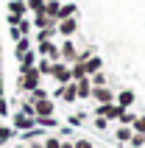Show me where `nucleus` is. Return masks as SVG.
<instances>
[{
  "mask_svg": "<svg viewBox=\"0 0 145 148\" xmlns=\"http://www.w3.org/2000/svg\"><path fill=\"white\" fill-rule=\"evenodd\" d=\"M39 67H31V70H25L23 73V78L17 81V87L20 90H25V92H34V90H39Z\"/></svg>",
  "mask_w": 145,
  "mask_h": 148,
  "instance_id": "f257e3e1",
  "label": "nucleus"
},
{
  "mask_svg": "<svg viewBox=\"0 0 145 148\" xmlns=\"http://www.w3.org/2000/svg\"><path fill=\"white\" fill-rule=\"evenodd\" d=\"M50 78L59 84V87H64V84L72 81V73H70V67L62 64V62H53V67H50Z\"/></svg>",
  "mask_w": 145,
  "mask_h": 148,
  "instance_id": "f03ea898",
  "label": "nucleus"
},
{
  "mask_svg": "<svg viewBox=\"0 0 145 148\" xmlns=\"http://www.w3.org/2000/svg\"><path fill=\"white\" fill-rule=\"evenodd\" d=\"M53 98H62L64 103H75V101H78V87H75V81L64 84V87H56V90H53Z\"/></svg>",
  "mask_w": 145,
  "mask_h": 148,
  "instance_id": "7ed1b4c3",
  "label": "nucleus"
},
{
  "mask_svg": "<svg viewBox=\"0 0 145 148\" xmlns=\"http://www.w3.org/2000/svg\"><path fill=\"white\" fill-rule=\"evenodd\" d=\"M34 126H36V117H31V115L17 112V115L11 117V129H14V132H28V129H34Z\"/></svg>",
  "mask_w": 145,
  "mask_h": 148,
  "instance_id": "20e7f679",
  "label": "nucleus"
},
{
  "mask_svg": "<svg viewBox=\"0 0 145 148\" xmlns=\"http://www.w3.org/2000/svg\"><path fill=\"white\" fill-rule=\"evenodd\" d=\"M34 115L36 117H53L56 115V101H50V98L36 101V103H34Z\"/></svg>",
  "mask_w": 145,
  "mask_h": 148,
  "instance_id": "39448f33",
  "label": "nucleus"
},
{
  "mask_svg": "<svg viewBox=\"0 0 145 148\" xmlns=\"http://www.w3.org/2000/svg\"><path fill=\"white\" fill-rule=\"evenodd\" d=\"M75 31H78V20H75V17H70V20H59L56 34H62V36H67V39H70Z\"/></svg>",
  "mask_w": 145,
  "mask_h": 148,
  "instance_id": "423d86ee",
  "label": "nucleus"
},
{
  "mask_svg": "<svg viewBox=\"0 0 145 148\" xmlns=\"http://www.w3.org/2000/svg\"><path fill=\"white\" fill-rule=\"evenodd\" d=\"M89 98H95L98 103H114V92L109 87H92V95Z\"/></svg>",
  "mask_w": 145,
  "mask_h": 148,
  "instance_id": "0eeeda50",
  "label": "nucleus"
},
{
  "mask_svg": "<svg viewBox=\"0 0 145 148\" xmlns=\"http://www.w3.org/2000/svg\"><path fill=\"white\" fill-rule=\"evenodd\" d=\"M137 101V95H134V90H123V92H117L114 95V103L120 109H131V103Z\"/></svg>",
  "mask_w": 145,
  "mask_h": 148,
  "instance_id": "6e6552de",
  "label": "nucleus"
},
{
  "mask_svg": "<svg viewBox=\"0 0 145 148\" xmlns=\"http://www.w3.org/2000/svg\"><path fill=\"white\" fill-rule=\"evenodd\" d=\"M39 53H42V56H48L50 59V62H59V59H62V53H59V48H56V45H53V42H39Z\"/></svg>",
  "mask_w": 145,
  "mask_h": 148,
  "instance_id": "1a4fd4ad",
  "label": "nucleus"
},
{
  "mask_svg": "<svg viewBox=\"0 0 145 148\" xmlns=\"http://www.w3.org/2000/svg\"><path fill=\"white\" fill-rule=\"evenodd\" d=\"M59 53H62V59H64V62L75 64V56H78V50H75V45H72V42H64V45L59 48Z\"/></svg>",
  "mask_w": 145,
  "mask_h": 148,
  "instance_id": "9d476101",
  "label": "nucleus"
},
{
  "mask_svg": "<svg viewBox=\"0 0 145 148\" xmlns=\"http://www.w3.org/2000/svg\"><path fill=\"white\" fill-rule=\"evenodd\" d=\"M75 87H78V98L81 101H87L89 95H92V81H89V75L81 78V81H75Z\"/></svg>",
  "mask_w": 145,
  "mask_h": 148,
  "instance_id": "9b49d317",
  "label": "nucleus"
},
{
  "mask_svg": "<svg viewBox=\"0 0 145 148\" xmlns=\"http://www.w3.org/2000/svg\"><path fill=\"white\" fill-rule=\"evenodd\" d=\"M34 25L39 31H45V28H56V20H50L48 14H34Z\"/></svg>",
  "mask_w": 145,
  "mask_h": 148,
  "instance_id": "f8f14e48",
  "label": "nucleus"
},
{
  "mask_svg": "<svg viewBox=\"0 0 145 148\" xmlns=\"http://www.w3.org/2000/svg\"><path fill=\"white\" fill-rule=\"evenodd\" d=\"M31 67H36V53H23L20 56V73H25V70H31Z\"/></svg>",
  "mask_w": 145,
  "mask_h": 148,
  "instance_id": "ddd939ff",
  "label": "nucleus"
},
{
  "mask_svg": "<svg viewBox=\"0 0 145 148\" xmlns=\"http://www.w3.org/2000/svg\"><path fill=\"white\" fill-rule=\"evenodd\" d=\"M75 3H64V6H59V14H56V23L59 20H70V17H75Z\"/></svg>",
  "mask_w": 145,
  "mask_h": 148,
  "instance_id": "4468645a",
  "label": "nucleus"
},
{
  "mask_svg": "<svg viewBox=\"0 0 145 148\" xmlns=\"http://www.w3.org/2000/svg\"><path fill=\"white\" fill-rule=\"evenodd\" d=\"M8 11H11L14 17H20V20H23L25 11H28V6H25V0H11V3H8Z\"/></svg>",
  "mask_w": 145,
  "mask_h": 148,
  "instance_id": "2eb2a0df",
  "label": "nucleus"
},
{
  "mask_svg": "<svg viewBox=\"0 0 145 148\" xmlns=\"http://www.w3.org/2000/svg\"><path fill=\"white\" fill-rule=\"evenodd\" d=\"M101 56H89L87 62H84V70H87V75H92V73H101Z\"/></svg>",
  "mask_w": 145,
  "mask_h": 148,
  "instance_id": "dca6fc26",
  "label": "nucleus"
},
{
  "mask_svg": "<svg viewBox=\"0 0 145 148\" xmlns=\"http://www.w3.org/2000/svg\"><path fill=\"white\" fill-rule=\"evenodd\" d=\"M28 50H31V39H28V36H20V39L14 42V53L23 56V53H28Z\"/></svg>",
  "mask_w": 145,
  "mask_h": 148,
  "instance_id": "f3484780",
  "label": "nucleus"
},
{
  "mask_svg": "<svg viewBox=\"0 0 145 148\" xmlns=\"http://www.w3.org/2000/svg\"><path fill=\"white\" fill-rule=\"evenodd\" d=\"M131 134H134V132H131V126H120V129L114 132V140H117V143H129Z\"/></svg>",
  "mask_w": 145,
  "mask_h": 148,
  "instance_id": "a211bd4d",
  "label": "nucleus"
},
{
  "mask_svg": "<svg viewBox=\"0 0 145 148\" xmlns=\"http://www.w3.org/2000/svg\"><path fill=\"white\" fill-rule=\"evenodd\" d=\"M45 3H48V0H25L28 11H34V14H45Z\"/></svg>",
  "mask_w": 145,
  "mask_h": 148,
  "instance_id": "6ab92c4d",
  "label": "nucleus"
},
{
  "mask_svg": "<svg viewBox=\"0 0 145 148\" xmlns=\"http://www.w3.org/2000/svg\"><path fill=\"white\" fill-rule=\"evenodd\" d=\"M42 145H45V148H62V137H56V134H45V137H42Z\"/></svg>",
  "mask_w": 145,
  "mask_h": 148,
  "instance_id": "aec40b11",
  "label": "nucleus"
},
{
  "mask_svg": "<svg viewBox=\"0 0 145 148\" xmlns=\"http://www.w3.org/2000/svg\"><path fill=\"white\" fill-rule=\"evenodd\" d=\"M59 6H62L59 0H48V3H45V14H48L50 20H56V14H59Z\"/></svg>",
  "mask_w": 145,
  "mask_h": 148,
  "instance_id": "412c9836",
  "label": "nucleus"
},
{
  "mask_svg": "<svg viewBox=\"0 0 145 148\" xmlns=\"http://www.w3.org/2000/svg\"><path fill=\"white\" fill-rule=\"evenodd\" d=\"M134 120H137V115H134V112H129V109H123L120 117H117V123H120V126H131Z\"/></svg>",
  "mask_w": 145,
  "mask_h": 148,
  "instance_id": "4be33fe9",
  "label": "nucleus"
},
{
  "mask_svg": "<svg viewBox=\"0 0 145 148\" xmlns=\"http://www.w3.org/2000/svg\"><path fill=\"white\" fill-rule=\"evenodd\" d=\"M36 126H39V129H56L59 120L56 117H36Z\"/></svg>",
  "mask_w": 145,
  "mask_h": 148,
  "instance_id": "5701e85b",
  "label": "nucleus"
},
{
  "mask_svg": "<svg viewBox=\"0 0 145 148\" xmlns=\"http://www.w3.org/2000/svg\"><path fill=\"white\" fill-rule=\"evenodd\" d=\"M131 132L134 134H145V115H137V120L131 123Z\"/></svg>",
  "mask_w": 145,
  "mask_h": 148,
  "instance_id": "b1692460",
  "label": "nucleus"
},
{
  "mask_svg": "<svg viewBox=\"0 0 145 148\" xmlns=\"http://www.w3.org/2000/svg\"><path fill=\"white\" fill-rule=\"evenodd\" d=\"M70 73H72V81L87 78V70H84V64H72V67H70Z\"/></svg>",
  "mask_w": 145,
  "mask_h": 148,
  "instance_id": "393cba45",
  "label": "nucleus"
},
{
  "mask_svg": "<svg viewBox=\"0 0 145 148\" xmlns=\"http://www.w3.org/2000/svg\"><path fill=\"white\" fill-rule=\"evenodd\" d=\"M72 148H95V143L87 140V137H75L72 140Z\"/></svg>",
  "mask_w": 145,
  "mask_h": 148,
  "instance_id": "a878e982",
  "label": "nucleus"
},
{
  "mask_svg": "<svg viewBox=\"0 0 145 148\" xmlns=\"http://www.w3.org/2000/svg\"><path fill=\"white\" fill-rule=\"evenodd\" d=\"M129 145H131V148H145V134H131Z\"/></svg>",
  "mask_w": 145,
  "mask_h": 148,
  "instance_id": "bb28decb",
  "label": "nucleus"
},
{
  "mask_svg": "<svg viewBox=\"0 0 145 148\" xmlns=\"http://www.w3.org/2000/svg\"><path fill=\"white\" fill-rule=\"evenodd\" d=\"M89 81H92V87H106V75L103 73H92Z\"/></svg>",
  "mask_w": 145,
  "mask_h": 148,
  "instance_id": "cd10ccee",
  "label": "nucleus"
},
{
  "mask_svg": "<svg viewBox=\"0 0 145 148\" xmlns=\"http://www.w3.org/2000/svg\"><path fill=\"white\" fill-rule=\"evenodd\" d=\"M14 137V129H8V126H0V143H8Z\"/></svg>",
  "mask_w": 145,
  "mask_h": 148,
  "instance_id": "c85d7f7f",
  "label": "nucleus"
},
{
  "mask_svg": "<svg viewBox=\"0 0 145 148\" xmlns=\"http://www.w3.org/2000/svg\"><path fill=\"white\" fill-rule=\"evenodd\" d=\"M92 126H95L98 132H106V129H109V120H106V117H95V120H92Z\"/></svg>",
  "mask_w": 145,
  "mask_h": 148,
  "instance_id": "c756f323",
  "label": "nucleus"
},
{
  "mask_svg": "<svg viewBox=\"0 0 145 148\" xmlns=\"http://www.w3.org/2000/svg\"><path fill=\"white\" fill-rule=\"evenodd\" d=\"M36 67H39V73L50 75V67H53V62H50V59H42V62H39V64H36Z\"/></svg>",
  "mask_w": 145,
  "mask_h": 148,
  "instance_id": "7c9ffc66",
  "label": "nucleus"
},
{
  "mask_svg": "<svg viewBox=\"0 0 145 148\" xmlns=\"http://www.w3.org/2000/svg\"><path fill=\"white\" fill-rule=\"evenodd\" d=\"M17 28H20V34H23V36H28V31H31V23H28V20H20V25H17Z\"/></svg>",
  "mask_w": 145,
  "mask_h": 148,
  "instance_id": "2f4dec72",
  "label": "nucleus"
},
{
  "mask_svg": "<svg viewBox=\"0 0 145 148\" xmlns=\"http://www.w3.org/2000/svg\"><path fill=\"white\" fill-rule=\"evenodd\" d=\"M67 123H70V126H81V123H84V115H70Z\"/></svg>",
  "mask_w": 145,
  "mask_h": 148,
  "instance_id": "473e14b6",
  "label": "nucleus"
},
{
  "mask_svg": "<svg viewBox=\"0 0 145 148\" xmlns=\"http://www.w3.org/2000/svg\"><path fill=\"white\" fill-rule=\"evenodd\" d=\"M6 115H8V101L0 98V117H6Z\"/></svg>",
  "mask_w": 145,
  "mask_h": 148,
  "instance_id": "72a5a7b5",
  "label": "nucleus"
},
{
  "mask_svg": "<svg viewBox=\"0 0 145 148\" xmlns=\"http://www.w3.org/2000/svg\"><path fill=\"white\" fill-rule=\"evenodd\" d=\"M25 145H28V148H45V145H42V140H34V143H25Z\"/></svg>",
  "mask_w": 145,
  "mask_h": 148,
  "instance_id": "f704fd0d",
  "label": "nucleus"
},
{
  "mask_svg": "<svg viewBox=\"0 0 145 148\" xmlns=\"http://www.w3.org/2000/svg\"><path fill=\"white\" fill-rule=\"evenodd\" d=\"M0 98H6V87H3V78H0Z\"/></svg>",
  "mask_w": 145,
  "mask_h": 148,
  "instance_id": "c9c22d12",
  "label": "nucleus"
},
{
  "mask_svg": "<svg viewBox=\"0 0 145 148\" xmlns=\"http://www.w3.org/2000/svg\"><path fill=\"white\" fill-rule=\"evenodd\" d=\"M62 148H72V140H62Z\"/></svg>",
  "mask_w": 145,
  "mask_h": 148,
  "instance_id": "e433bc0d",
  "label": "nucleus"
},
{
  "mask_svg": "<svg viewBox=\"0 0 145 148\" xmlns=\"http://www.w3.org/2000/svg\"><path fill=\"white\" fill-rule=\"evenodd\" d=\"M14 148H28V145H25V143H17V145Z\"/></svg>",
  "mask_w": 145,
  "mask_h": 148,
  "instance_id": "4c0bfd02",
  "label": "nucleus"
}]
</instances>
